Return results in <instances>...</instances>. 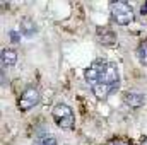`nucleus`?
Here are the masks:
<instances>
[{"label": "nucleus", "instance_id": "1", "mask_svg": "<svg viewBox=\"0 0 147 145\" xmlns=\"http://www.w3.org/2000/svg\"><path fill=\"white\" fill-rule=\"evenodd\" d=\"M86 80L98 99H106L120 85L118 67L110 60H96L86 70Z\"/></svg>", "mask_w": 147, "mask_h": 145}, {"label": "nucleus", "instance_id": "2", "mask_svg": "<svg viewBox=\"0 0 147 145\" xmlns=\"http://www.w3.org/2000/svg\"><path fill=\"white\" fill-rule=\"evenodd\" d=\"M53 119L55 123L62 128V130H72L74 125H75V116H74V111L70 106L63 104V103H58L55 108H53Z\"/></svg>", "mask_w": 147, "mask_h": 145}, {"label": "nucleus", "instance_id": "3", "mask_svg": "<svg viewBox=\"0 0 147 145\" xmlns=\"http://www.w3.org/2000/svg\"><path fill=\"white\" fill-rule=\"evenodd\" d=\"M110 12L113 21L120 26H127L134 21V9L127 2H113L110 5Z\"/></svg>", "mask_w": 147, "mask_h": 145}, {"label": "nucleus", "instance_id": "4", "mask_svg": "<svg viewBox=\"0 0 147 145\" xmlns=\"http://www.w3.org/2000/svg\"><path fill=\"white\" fill-rule=\"evenodd\" d=\"M39 99H41V96H39L38 89L28 87V89L21 94V97H19V101H17V106H19L21 111H28V109L34 108L38 103H39Z\"/></svg>", "mask_w": 147, "mask_h": 145}, {"label": "nucleus", "instance_id": "5", "mask_svg": "<svg viewBox=\"0 0 147 145\" xmlns=\"http://www.w3.org/2000/svg\"><path fill=\"white\" fill-rule=\"evenodd\" d=\"M123 101H125L130 108H140V106H144L146 97H144V94H140V92H134V91H130V92H125Z\"/></svg>", "mask_w": 147, "mask_h": 145}, {"label": "nucleus", "instance_id": "6", "mask_svg": "<svg viewBox=\"0 0 147 145\" xmlns=\"http://www.w3.org/2000/svg\"><path fill=\"white\" fill-rule=\"evenodd\" d=\"M17 62V53L12 48H3L2 50V67H12Z\"/></svg>", "mask_w": 147, "mask_h": 145}, {"label": "nucleus", "instance_id": "7", "mask_svg": "<svg viewBox=\"0 0 147 145\" xmlns=\"http://www.w3.org/2000/svg\"><path fill=\"white\" fill-rule=\"evenodd\" d=\"M21 33L24 36L31 38L36 33V22L31 17H22V21H21Z\"/></svg>", "mask_w": 147, "mask_h": 145}, {"label": "nucleus", "instance_id": "8", "mask_svg": "<svg viewBox=\"0 0 147 145\" xmlns=\"http://www.w3.org/2000/svg\"><path fill=\"white\" fill-rule=\"evenodd\" d=\"M137 58L142 65H147V41H142L137 48Z\"/></svg>", "mask_w": 147, "mask_h": 145}, {"label": "nucleus", "instance_id": "9", "mask_svg": "<svg viewBox=\"0 0 147 145\" xmlns=\"http://www.w3.org/2000/svg\"><path fill=\"white\" fill-rule=\"evenodd\" d=\"M33 145H57V140L51 135H41V137L34 138Z\"/></svg>", "mask_w": 147, "mask_h": 145}, {"label": "nucleus", "instance_id": "10", "mask_svg": "<svg viewBox=\"0 0 147 145\" xmlns=\"http://www.w3.org/2000/svg\"><path fill=\"white\" fill-rule=\"evenodd\" d=\"M108 145H130V142L127 138H113L111 142H108Z\"/></svg>", "mask_w": 147, "mask_h": 145}, {"label": "nucleus", "instance_id": "11", "mask_svg": "<svg viewBox=\"0 0 147 145\" xmlns=\"http://www.w3.org/2000/svg\"><path fill=\"white\" fill-rule=\"evenodd\" d=\"M9 34H10V38H12V39H14V41H16V43H17V41H19V36H17V33H16V31H10V33H9Z\"/></svg>", "mask_w": 147, "mask_h": 145}, {"label": "nucleus", "instance_id": "12", "mask_svg": "<svg viewBox=\"0 0 147 145\" xmlns=\"http://www.w3.org/2000/svg\"><path fill=\"white\" fill-rule=\"evenodd\" d=\"M140 10H142V14H147V2L142 5V9H140Z\"/></svg>", "mask_w": 147, "mask_h": 145}, {"label": "nucleus", "instance_id": "13", "mask_svg": "<svg viewBox=\"0 0 147 145\" xmlns=\"http://www.w3.org/2000/svg\"><path fill=\"white\" fill-rule=\"evenodd\" d=\"M142 145H147V138H146V140H144V142H142Z\"/></svg>", "mask_w": 147, "mask_h": 145}]
</instances>
